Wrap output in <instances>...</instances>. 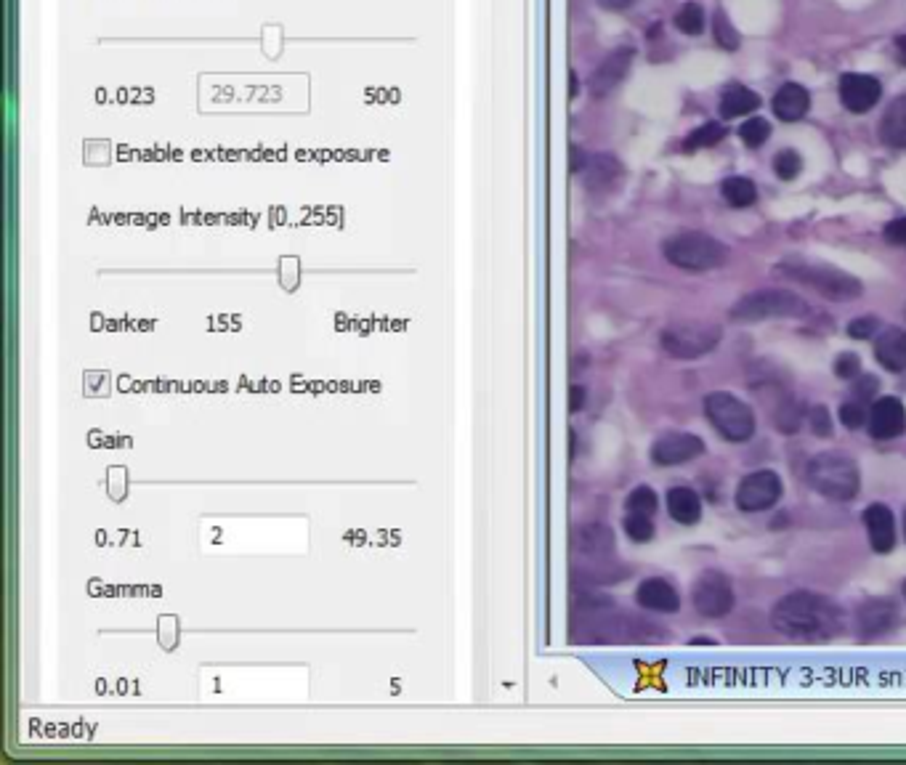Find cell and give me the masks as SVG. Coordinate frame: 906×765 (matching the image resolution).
<instances>
[{
    "mask_svg": "<svg viewBox=\"0 0 906 765\" xmlns=\"http://www.w3.org/2000/svg\"><path fill=\"white\" fill-rule=\"evenodd\" d=\"M771 625L792 641L824 643L843 633V609L814 590H792L774 603Z\"/></svg>",
    "mask_w": 906,
    "mask_h": 765,
    "instance_id": "cell-1",
    "label": "cell"
},
{
    "mask_svg": "<svg viewBox=\"0 0 906 765\" xmlns=\"http://www.w3.org/2000/svg\"><path fill=\"white\" fill-rule=\"evenodd\" d=\"M776 274L800 282V285L811 287L821 298L832 303H853L864 295V282L853 277L848 271L837 269L832 263L803 261V258H787L776 266Z\"/></svg>",
    "mask_w": 906,
    "mask_h": 765,
    "instance_id": "cell-2",
    "label": "cell"
},
{
    "mask_svg": "<svg viewBox=\"0 0 906 765\" xmlns=\"http://www.w3.org/2000/svg\"><path fill=\"white\" fill-rule=\"evenodd\" d=\"M808 487L832 503H851L861 492V468L851 455L827 449L808 460Z\"/></svg>",
    "mask_w": 906,
    "mask_h": 765,
    "instance_id": "cell-3",
    "label": "cell"
},
{
    "mask_svg": "<svg viewBox=\"0 0 906 765\" xmlns=\"http://www.w3.org/2000/svg\"><path fill=\"white\" fill-rule=\"evenodd\" d=\"M808 311L811 309H808L806 298H800L787 287H760V290L742 295L728 309V319H734L739 325H758L768 319H803Z\"/></svg>",
    "mask_w": 906,
    "mask_h": 765,
    "instance_id": "cell-4",
    "label": "cell"
},
{
    "mask_svg": "<svg viewBox=\"0 0 906 765\" xmlns=\"http://www.w3.org/2000/svg\"><path fill=\"white\" fill-rule=\"evenodd\" d=\"M662 255H665L667 263H673L675 269L715 271L726 266L731 250L721 240H715L713 234L681 232L665 240Z\"/></svg>",
    "mask_w": 906,
    "mask_h": 765,
    "instance_id": "cell-5",
    "label": "cell"
},
{
    "mask_svg": "<svg viewBox=\"0 0 906 765\" xmlns=\"http://www.w3.org/2000/svg\"><path fill=\"white\" fill-rule=\"evenodd\" d=\"M705 418L713 425L715 433L731 444H747L758 431V418L742 396L731 391H713L705 396Z\"/></svg>",
    "mask_w": 906,
    "mask_h": 765,
    "instance_id": "cell-6",
    "label": "cell"
},
{
    "mask_svg": "<svg viewBox=\"0 0 906 765\" xmlns=\"http://www.w3.org/2000/svg\"><path fill=\"white\" fill-rule=\"evenodd\" d=\"M723 327L715 322H673L659 333V346L667 356L694 362L702 356H710L721 346Z\"/></svg>",
    "mask_w": 906,
    "mask_h": 765,
    "instance_id": "cell-7",
    "label": "cell"
},
{
    "mask_svg": "<svg viewBox=\"0 0 906 765\" xmlns=\"http://www.w3.org/2000/svg\"><path fill=\"white\" fill-rule=\"evenodd\" d=\"M691 606L702 619H723L736 606L734 582L721 569H705L691 582Z\"/></svg>",
    "mask_w": 906,
    "mask_h": 765,
    "instance_id": "cell-8",
    "label": "cell"
},
{
    "mask_svg": "<svg viewBox=\"0 0 906 765\" xmlns=\"http://www.w3.org/2000/svg\"><path fill=\"white\" fill-rule=\"evenodd\" d=\"M784 497L782 476L771 468H760V471L747 473L734 492V505L744 516H755V513H766L776 508Z\"/></svg>",
    "mask_w": 906,
    "mask_h": 765,
    "instance_id": "cell-9",
    "label": "cell"
},
{
    "mask_svg": "<svg viewBox=\"0 0 906 765\" xmlns=\"http://www.w3.org/2000/svg\"><path fill=\"white\" fill-rule=\"evenodd\" d=\"M707 452V444L702 436L689 431H667L654 439L649 449L651 463L657 468H675V465L694 463Z\"/></svg>",
    "mask_w": 906,
    "mask_h": 765,
    "instance_id": "cell-10",
    "label": "cell"
},
{
    "mask_svg": "<svg viewBox=\"0 0 906 765\" xmlns=\"http://www.w3.org/2000/svg\"><path fill=\"white\" fill-rule=\"evenodd\" d=\"M861 524L867 532V542L872 553L877 556H888L899 545V524H896V513L888 503H869L861 513Z\"/></svg>",
    "mask_w": 906,
    "mask_h": 765,
    "instance_id": "cell-11",
    "label": "cell"
},
{
    "mask_svg": "<svg viewBox=\"0 0 906 765\" xmlns=\"http://www.w3.org/2000/svg\"><path fill=\"white\" fill-rule=\"evenodd\" d=\"M899 625V606L888 598H867L856 609V635L859 641H880Z\"/></svg>",
    "mask_w": 906,
    "mask_h": 765,
    "instance_id": "cell-12",
    "label": "cell"
},
{
    "mask_svg": "<svg viewBox=\"0 0 906 765\" xmlns=\"http://www.w3.org/2000/svg\"><path fill=\"white\" fill-rule=\"evenodd\" d=\"M867 433L875 441H893L901 439L906 433V404L899 396L883 394L877 396L872 407H869Z\"/></svg>",
    "mask_w": 906,
    "mask_h": 765,
    "instance_id": "cell-13",
    "label": "cell"
},
{
    "mask_svg": "<svg viewBox=\"0 0 906 765\" xmlns=\"http://www.w3.org/2000/svg\"><path fill=\"white\" fill-rule=\"evenodd\" d=\"M843 107L853 115H867L883 99V83L864 72H845L837 85Z\"/></svg>",
    "mask_w": 906,
    "mask_h": 765,
    "instance_id": "cell-14",
    "label": "cell"
},
{
    "mask_svg": "<svg viewBox=\"0 0 906 765\" xmlns=\"http://www.w3.org/2000/svg\"><path fill=\"white\" fill-rule=\"evenodd\" d=\"M635 603L643 611L651 614H678L681 611V593L675 588V582H670L667 577H646V580L635 588Z\"/></svg>",
    "mask_w": 906,
    "mask_h": 765,
    "instance_id": "cell-15",
    "label": "cell"
},
{
    "mask_svg": "<svg viewBox=\"0 0 906 765\" xmlns=\"http://www.w3.org/2000/svg\"><path fill=\"white\" fill-rule=\"evenodd\" d=\"M633 56L635 51L630 46L614 48L612 54L598 64L596 72L590 75V93L593 96H609L617 85H622V80L628 78Z\"/></svg>",
    "mask_w": 906,
    "mask_h": 765,
    "instance_id": "cell-16",
    "label": "cell"
},
{
    "mask_svg": "<svg viewBox=\"0 0 906 765\" xmlns=\"http://www.w3.org/2000/svg\"><path fill=\"white\" fill-rule=\"evenodd\" d=\"M665 505L670 518L681 526H697L699 521H702V513H705L702 497H699L697 489L689 487V484H675V487L667 489Z\"/></svg>",
    "mask_w": 906,
    "mask_h": 765,
    "instance_id": "cell-17",
    "label": "cell"
},
{
    "mask_svg": "<svg viewBox=\"0 0 906 765\" xmlns=\"http://www.w3.org/2000/svg\"><path fill=\"white\" fill-rule=\"evenodd\" d=\"M875 359L885 372L901 375L906 372V330L904 327H885L875 338Z\"/></svg>",
    "mask_w": 906,
    "mask_h": 765,
    "instance_id": "cell-18",
    "label": "cell"
},
{
    "mask_svg": "<svg viewBox=\"0 0 906 765\" xmlns=\"http://www.w3.org/2000/svg\"><path fill=\"white\" fill-rule=\"evenodd\" d=\"M771 109L782 123H798L808 115L811 109V93L806 85L800 83H784L771 99Z\"/></svg>",
    "mask_w": 906,
    "mask_h": 765,
    "instance_id": "cell-19",
    "label": "cell"
},
{
    "mask_svg": "<svg viewBox=\"0 0 906 765\" xmlns=\"http://www.w3.org/2000/svg\"><path fill=\"white\" fill-rule=\"evenodd\" d=\"M877 136L888 149H906V93L888 104L877 125Z\"/></svg>",
    "mask_w": 906,
    "mask_h": 765,
    "instance_id": "cell-20",
    "label": "cell"
},
{
    "mask_svg": "<svg viewBox=\"0 0 906 765\" xmlns=\"http://www.w3.org/2000/svg\"><path fill=\"white\" fill-rule=\"evenodd\" d=\"M622 163L617 157L612 155H593L588 157V163L582 168L585 173V184H588L590 192H606V189H612L617 181L622 178Z\"/></svg>",
    "mask_w": 906,
    "mask_h": 765,
    "instance_id": "cell-21",
    "label": "cell"
},
{
    "mask_svg": "<svg viewBox=\"0 0 906 765\" xmlns=\"http://www.w3.org/2000/svg\"><path fill=\"white\" fill-rule=\"evenodd\" d=\"M760 107V93L742 83H728L721 93V115L726 120L752 115Z\"/></svg>",
    "mask_w": 906,
    "mask_h": 765,
    "instance_id": "cell-22",
    "label": "cell"
},
{
    "mask_svg": "<svg viewBox=\"0 0 906 765\" xmlns=\"http://www.w3.org/2000/svg\"><path fill=\"white\" fill-rule=\"evenodd\" d=\"M808 418V410L803 407L800 399H795L792 394H784L776 399V407L771 410V423L779 433L784 436H792V433H798L803 428V420Z\"/></svg>",
    "mask_w": 906,
    "mask_h": 765,
    "instance_id": "cell-23",
    "label": "cell"
},
{
    "mask_svg": "<svg viewBox=\"0 0 906 765\" xmlns=\"http://www.w3.org/2000/svg\"><path fill=\"white\" fill-rule=\"evenodd\" d=\"M580 550L590 558L614 556V534L604 524H588L580 529Z\"/></svg>",
    "mask_w": 906,
    "mask_h": 765,
    "instance_id": "cell-24",
    "label": "cell"
},
{
    "mask_svg": "<svg viewBox=\"0 0 906 765\" xmlns=\"http://www.w3.org/2000/svg\"><path fill=\"white\" fill-rule=\"evenodd\" d=\"M721 194H723V200H726L728 205L736 210L752 208V205L758 202V186H755V181L747 176L723 178Z\"/></svg>",
    "mask_w": 906,
    "mask_h": 765,
    "instance_id": "cell-25",
    "label": "cell"
},
{
    "mask_svg": "<svg viewBox=\"0 0 906 765\" xmlns=\"http://www.w3.org/2000/svg\"><path fill=\"white\" fill-rule=\"evenodd\" d=\"M726 133L728 131L723 123H715V120L702 123L686 136V141H683V152H699V149L715 147V144H721V141L726 139Z\"/></svg>",
    "mask_w": 906,
    "mask_h": 765,
    "instance_id": "cell-26",
    "label": "cell"
},
{
    "mask_svg": "<svg viewBox=\"0 0 906 765\" xmlns=\"http://www.w3.org/2000/svg\"><path fill=\"white\" fill-rule=\"evenodd\" d=\"M673 24L675 30L683 32V35H694V38H697V35H702L707 27L705 8L699 6V3H683V6L675 11Z\"/></svg>",
    "mask_w": 906,
    "mask_h": 765,
    "instance_id": "cell-27",
    "label": "cell"
},
{
    "mask_svg": "<svg viewBox=\"0 0 906 765\" xmlns=\"http://www.w3.org/2000/svg\"><path fill=\"white\" fill-rule=\"evenodd\" d=\"M659 510V497L657 492L649 487V484H641V487H635L628 497H625V513L628 516H646L654 518Z\"/></svg>",
    "mask_w": 906,
    "mask_h": 765,
    "instance_id": "cell-28",
    "label": "cell"
},
{
    "mask_svg": "<svg viewBox=\"0 0 906 765\" xmlns=\"http://www.w3.org/2000/svg\"><path fill=\"white\" fill-rule=\"evenodd\" d=\"M771 168H774V176L779 178V181H795V178L803 173V157H800L798 149L784 147L774 155Z\"/></svg>",
    "mask_w": 906,
    "mask_h": 765,
    "instance_id": "cell-29",
    "label": "cell"
},
{
    "mask_svg": "<svg viewBox=\"0 0 906 765\" xmlns=\"http://www.w3.org/2000/svg\"><path fill=\"white\" fill-rule=\"evenodd\" d=\"M739 139L744 141V147L758 149L763 147L768 139H771V123H768L766 117H747L739 128Z\"/></svg>",
    "mask_w": 906,
    "mask_h": 765,
    "instance_id": "cell-30",
    "label": "cell"
},
{
    "mask_svg": "<svg viewBox=\"0 0 906 765\" xmlns=\"http://www.w3.org/2000/svg\"><path fill=\"white\" fill-rule=\"evenodd\" d=\"M837 420H840V425H843L845 431H861V428H867L869 423L867 404L859 402V399L843 402L837 407Z\"/></svg>",
    "mask_w": 906,
    "mask_h": 765,
    "instance_id": "cell-31",
    "label": "cell"
},
{
    "mask_svg": "<svg viewBox=\"0 0 906 765\" xmlns=\"http://www.w3.org/2000/svg\"><path fill=\"white\" fill-rule=\"evenodd\" d=\"M713 35L715 43L726 51H739L742 46V38H739V32L734 30V24L728 22L726 11H715L713 14Z\"/></svg>",
    "mask_w": 906,
    "mask_h": 765,
    "instance_id": "cell-32",
    "label": "cell"
},
{
    "mask_svg": "<svg viewBox=\"0 0 906 765\" xmlns=\"http://www.w3.org/2000/svg\"><path fill=\"white\" fill-rule=\"evenodd\" d=\"M622 529H625V534H628L633 542H638V545H643V542H651L654 540V534H657L654 518L628 516V513H625V518H622Z\"/></svg>",
    "mask_w": 906,
    "mask_h": 765,
    "instance_id": "cell-33",
    "label": "cell"
},
{
    "mask_svg": "<svg viewBox=\"0 0 906 765\" xmlns=\"http://www.w3.org/2000/svg\"><path fill=\"white\" fill-rule=\"evenodd\" d=\"M832 372H835L837 380L853 383V380L864 372V367H861V356L856 354V351H840V354L835 356V362H832Z\"/></svg>",
    "mask_w": 906,
    "mask_h": 765,
    "instance_id": "cell-34",
    "label": "cell"
},
{
    "mask_svg": "<svg viewBox=\"0 0 906 765\" xmlns=\"http://www.w3.org/2000/svg\"><path fill=\"white\" fill-rule=\"evenodd\" d=\"M880 330H883V322H880V317H875V314H864V317L851 319L848 327H845V333H848L851 340H872L877 338Z\"/></svg>",
    "mask_w": 906,
    "mask_h": 765,
    "instance_id": "cell-35",
    "label": "cell"
},
{
    "mask_svg": "<svg viewBox=\"0 0 906 765\" xmlns=\"http://www.w3.org/2000/svg\"><path fill=\"white\" fill-rule=\"evenodd\" d=\"M808 425H811V433H814L816 439H829L832 433H835V423H832V415L824 404H814L811 410H808Z\"/></svg>",
    "mask_w": 906,
    "mask_h": 765,
    "instance_id": "cell-36",
    "label": "cell"
},
{
    "mask_svg": "<svg viewBox=\"0 0 906 765\" xmlns=\"http://www.w3.org/2000/svg\"><path fill=\"white\" fill-rule=\"evenodd\" d=\"M851 394L853 399H859L864 404H872L880 394V378L877 375H869V372H861L859 378L851 383Z\"/></svg>",
    "mask_w": 906,
    "mask_h": 765,
    "instance_id": "cell-37",
    "label": "cell"
},
{
    "mask_svg": "<svg viewBox=\"0 0 906 765\" xmlns=\"http://www.w3.org/2000/svg\"><path fill=\"white\" fill-rule=\"evenodd\" d=\"M883 237H885V242H888V245H893V248L906 250V216L891 218V221L885 224Z\"/></svg>",
    "mask_w": 906,
    "mask_h": 765,
    "instance_id": "cell-38",
    "label": "cell"
},
{
    "mask_svg": "<svg viewBox=\"0 0 906 765\" xmlns=\"http://www.w3.org/2000/svg\"><path fill=\"white\" fill-rule=\"evenodd\" d=\"M585 402H588V391L582 386H572V391H569V407H572V412H580L585 407Z\"/></svg>",
    "mask_w": 906,
    "mask_h": 765,
    "instance_id": "cell-39",
    "label": "cell"
},
{
    "mask_svg": "<svg viewBox=\"0 0 906 765\" xmlns=\"http://www.w3.org/2000/svg\"><path fill=\"white\" fill-rule=\"evenodd\" d=\"M598 3H601V8H606V11H628V8H633L638 0H598Z\"/></svg>",
    "mask_w": 906,
    "mask_h": 765,
    "instance_id": "cell-40",
    "label": "cell"
},
{
    "mask_svg": "<svg viewBox=\"0 0 906 765\" xmlns=\"http://www.w3.org/2000/svg\"><path fill=\"white\" fill-rule=\"evenodd\" d=\"M896 54H899V62L906 67V35L896 38Z\"/></svg>",
    "mask_w": 906,
    "mask_h": 765,
    "instance_id": "cell-41",
    "label": "cell"
},
{
    "mask_svg": "<svg viewBox=\"0 0 906 765\" xmlns=\"http://www.w3.org/2000/svg\"><path fill=\"white\" fill-rule=\"evenodd\" d=\"M901 595H904V601H906V580L901 582Z\"/></svg>",
    "mask_w": 906,
    "mask_h": 765,
    "instance_id": "cell-42",
    "label": "cell"
},
{
    "mask_svg": "<svg viewBox=\"0 0 906 765\" xmlns=\"http://www.w3.org/2000/svg\"><path fill=\"white\" fill-rule=\"evenodd\" d=\"M904 542H906V510H904Z\"/></svg>",
    "mask_w": 906,
    "mask_h": 765,
    "instance_id": "cell-43",
    "label": "cell"
}]
</instances>
